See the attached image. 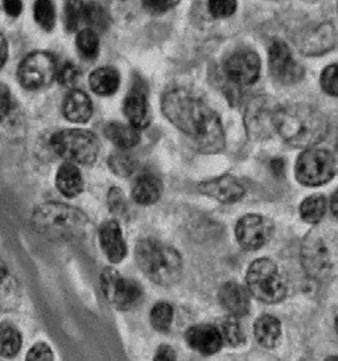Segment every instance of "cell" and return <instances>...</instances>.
Here are the masks:
<instances>
[{
	"label": "cell",
	"instance_id": "cell-6",
	"mask_svg": "<svg viewBox=\"0 0 338 361\" xmlns=\"http://www.w3.org/2000/svg\"><path fill=\"white\" fill-rule=\"evenodd\" d=\"M246 282L249 291L264 303H279L287 295V281L274 261L256 259L249 267Z\"/></svg>",
	"mask_w": 338,
	"mask_h": 361
},
{
	"label": "cell",
	"instance_id": "cell-17",
	"mask_svg": "<svg viewBox=\"0 0 338 361\" xmlns=\"http://www.w3.org/2000/svg\"><path fill=\"white\" fill-rule=\"evenodd\" d=\"M99 244L110 262L119 264L127 255L126 241L120 225L116 221H106L99 228Z\"/></svg>",
	"mask_w": 338,
	"mask_h": 361
},
{
	"label": "cell",
	"instance_id": "cell-37",
	"mask_svg": "<svg viewBox=\"0 0 338 361\" xmlns=\"http://www.w3.org/2000/svg\"><path fill=\"white\" fill-rule=\"evenodd\" d=\"M211 15L215 18H229L237 10V0H208Z\"/></svg>",
	"mask_w": 338,
	"mask_h": 361
},
{
	"label": "cell",
	"instance_id": "cell-35",
	"mask_svg": "<svg viewBox=\"0 0 338 361\" xmlns=\"http://www.w3.org/2000/svg\"><path fill=\"white\" fill-rule=\"evenodd\" d=\"M220 331H221L222 339L229 343L230 345H241L244 340L241 324L235 317H230L223 320Z\"/></svg>",
	"mask_w": 338,
	"mask_h": 361
},
{
	"label": "cell",
	"instance_id": "cell-32",
	"mask_svg": "<svg viewBox=\"0 0 338 361\" xmlns=\"http://www.w3.org/2000/svg\"><path fill=\"white\" fill-rule=\"evenodd\" d=\"M77 48L84 59H94L99 51L98 33L90 28L82 30L77 36Z\"/></svg>",
	"mask_w": 338,
	"mask_h": 361
},
{
	"label": "cell",
	"instance_id": "cell-30",
	"mask_svg": "<svg viewBox=\"0 0 338 361\" xmlns=\"http://www.w3.org/2000/svg\"><path fill=\"white\" fill-rule=\"evenodd\" d=\"M35 20L45 31H51L56 22V11L52 0H36L33 7Z\"/></svg>",
	"mask_w": 338,
	"mask_h": 361
},
{
	"label": "cell",
	"instance_id": "cell-18",
	"mask_svg": "<svg viewBox=\"0 0 338 361\" xmlns=\"http://www.w3.org/2000/svg\"><path fill=\"white\" fill-rule=\"evenodd\" d=\"M218 299L222 307L235 318L244 317L250 311V297L247 290L235 282L225 283L220 290Z\"/></svg>",
	"mask_w": 338,
	"mask_h": 361
},
{
	"label": "cell",
	"instance_id": "cell-38",
	"mask_svg": "<svg viewBox=\"0 0 338 361\" xmlns=\"http://www.w3.org/2000/svg\"><path fill=\"white\" fill-rule=\"evenodd\" d=\"M56 78L63 86H73L80 78V69L74 64L66 63L60 69H57Z\"/></svg>",
	"mask_w": 338,
	"mask_h": 361
},
{
	"label": "cell",
	"instance_id": "cell-40",
	"mask_svg": "<svg viewBox=\"0 0 338 361\" xmlns=\"http://www.w3.org/2000/svg\"><path fill=\"white\" fill-rule=\"evenodd\" d=\"M142 3L148 12L160 15L168 11L169 8L175 4V0H142Z\"/></svg>",
	"mask_w": 338,
	"mask_h": 361
},
{
	"label": "cell",
	"instance_id": "cell-36",
	"mask_svg": "<svg viewBox=\"0 0 338 361\" xmlns=\"http://www.w3.org/2000/svg\"><path fill=\"white\" fill-rule=\"evenodd\" d=\"M321 87L330 96L338 97V64L329 65L321 75Z\"/></svg>",
	"mask_w": 338,
	"mask_h": 361
},
{
	"label": "cell",
	"instance_id": "cell-28",
	"mask_svg": "<svg viewBox=\"0 0 338 361\" xmlns=\"http://www.w3.org/2000/svg\"><path fill=\"white\" fill-rule=\"evenodd\" d=\"M21 348V335L16 327L0 324V356L13 357Z\"/></svg>",
	"mask_w": 338,
	"mask_h": 361
},
{
	"label": "cell",
	"instance_id": "cell-12",
	"mask_svg": "<svg viewBox=\"0 0 338 361\" xmlns=\"http://www.w3.org/2000/svg\"><path fill=\"white\" fill-rule=\"evenodd\" d=\"M273 234V225L259 214H247L235 226L238 244L246 250H258L263 246Z\"/></svg>",
	"mask_w": 338,
	"mask_h": 361
},
{
	"label": "cell",
	"instance_id": "cell-14",
	"mask_svg": "<svg viewBox=\"0 0 338 361\" xmlns=\"http://www.w3.org/2000/svg\"><path fill=\"white\" fill-rule=\"evenodd\" d=\"M279 107H274L265 101H256L246 111V128L247 134L254 139L270 137L274 131L275 119Z\"/></svg>",
	"mask_w": 338,
	"mask_h": 361
},
{
	"label": "cell",
	"instance_id": "cell-41",
	"mask_svg": "<svg viewBox=\"0 0 338 361\" xmlns=\"http://www.w3.org/2000/svg\"><path fill=\"white\" fill-rule=\"evenodd\" d=\"M11 104H12V99H11L10 89L3 82H0V122L4 121L10 114Z\"/></svg>",
	"mask_w": 338,
	"mask_h": 361
},
{
	"label": "cell",
	"instance_id": "cell-39",
	"mask_svg": "<svg viewBox=\"0 0 338 361\" xmlns=\"http://www.w3.org/2000/svg\"><path fill=\"white\" fill-rule=\"evenodd\" d=\"M27 359L28 360H53L54 355H53L52 350L46 344L37 343L28 352Z\"/></svg>",
	"mask_w": 338,
	"mask_h": 361
},
{
	"label": "cell",
	"instance_id": "cell-22",
	"mask_svg": "<svg viewBox=\"0 0 338 361\" xmlns=\"http://www.w3.org/2000/svg\"><path fill=\"white\" fill-rule=\"evenodd\" d=\"M56 185L61 195L66 197H75L84 190V179L77 166L70 161L63 163L57 171Z\"/></svg>",
	"mask_w": 338,
	"mask_h": 361
},
{
	"label": "cell",
	"instance_id": "cell-11",
	"mask_svg": "<svg viewBox=\"0 0 338 361\" xmlns=\"http://www.w3.org/2000/svg\"><path fill=\"white\" fill-rule=\"evenodd\" d=\"M268 63L271 75L280 84L292 85L299 82L304 75V69L296 61L288 45L283 42L277 40L271 44Z\"/></svg>",
	"mask_w": 338,
	"mask_h": 361
},
{
	"label": "cell",
	"instance_id": "cell-47",
	"mask_svg": "<svg viewBox=\"0 0 338 361\" xmlns=\"http://www.w3.org/2000/svg\"><path fill=\"white\" fill-rule=\"evenodd\" d=\"M330 207H332V212L334 213V216L338 219V191L332 196Z\"/></svg>",
	"mask_w": 338,
	"mask_h": 361
},
{
	"label": "cell",
	"instance_id": "cell-21",
	"mask_svg": "<svg viewBox=\"0 0 338 361\" xmlns=\"http://www.w3.org/2000/svg\"><path fill=\"white\" fill-rule=\"evenodd\" d=\"M21 299L20 285L0 259V311H11L19 306Z\"/></svg>",
	"mask_w": 338,
	"mask_h": 361
},
{
	"label": "cell",
	"instance_id": "cell-7",
	"mask_svg": "<svg viewBox=\"0 0 338 361\" xmlns=\"http://www.w3.org/2000/svg\"><path fill=\"white\" fill-rule=\"evenodd\" d=\"M51 143L61 158L74 164L94 163L101 147L94 134L82 128L61 130L53 135Z\"/></svg>",
	"mask_w": 338,
	"mask_h": 361
},
{
	"label": "cell",
	"instance_id": "cell-4",
	"mask_svg": "<svg viewBox=\"0 0 338 361\" xmlns=\"http://www.w3.org/2000/svg\"><path fill=\"white\" fill-rule=\"evenodd\" d=\"M135 257L140 270L152 282L160 286H172L179 282L182 259L173 247L156 240H142L137 243Z\"/></svg>",
	"mask_w": 338,
	"mask_h": 361
},
{
	"label": "cell",
	"instance_id": "cell-29",
	"mask_svg": "<svg viewBox=\"0 0 338 361\" xmlns=\"http://www.w3.org/2000/svg\"><path fill=\"white\" fill-rule=\"evenodd\" d=\"M84 23L87 24V28L93 30L94 32L105 31L108 24V16L105 8L98 3H87L84 4Z\"/></svg>",
	"mask_w": 338,
	"mask_h": 361
},
{
	"label": "cell",
	"instance_id": "cell-45",
	"mask_svg": "<svg viewBox=\"0 0 338 361\" xmlns=\"http://www.w3.org/2000/svg\"><path fill=\"white\" fill-rule=\"evenodd\" d=\"M8 56V44L6 40V36L0 31V69L4 66Z\"/></svg>",
	"mask_w": 338,
	"mask_h": 361
},
{
	"label": "cell",
	"instance_id": "cell-27",
	"mask_svg": "<svg viewBox=\"0 0 338 361\" xmlns=\"http://www.w3.org/2000/svg\"><path fill=\"white\" fill-rule=\"evenodd\" d=\"M327 207V199L324 196L321 195L309 196L300 205V216L306 223H320L325 216Z\"/></svg>",
	"mask_w": 338,
	"mask_h": 361
},
{
	"label": "cell",
	"instance_id": "cell-19",
	"mask_svg": "<svg viewBox=\"0 0 338 361\" xmlns=\"http://www.w3.org/2000/svg\"><path fill=\"white\" fill-rule=\"evenodd\" d=\"M123 111L126 114L127 119L130 121V125H132L134 128H148L151 117H149L147 96L140 86H134V89L128 93L123 104Z\"/></svg>",
	"mask_w": 338,
	"mask_h": 361
},
{
	"label": "cell",
	"instance_id": "cell-33",
	"mask_svg": "<svg viewBox=\"0 0 338 361\" xmlns=\"http://www.w3.org/2000/svg\"><path fill=\"white\" fill-rule=\"evenodd\" d=\"M108 167L118 176L127 178L137 169V161L126 152H115L108 158Z\"/></svg>",
	"mask_w": 338,
	"mask_h": 361
},
{
	"label": "cell",
	"instance_id": "cell-26",
	"mask_svg": "<svg viewBox=\"0 0 338 361\" xmlns=\"http://www.w3.org/2000/svg\"><path fill=\"white\" fill-rule=\"evenodd\" d=\"M119 73L114 68H98L90 75L89 84L92 90L98 96H113L119 87Z\"/></svg>",
	"mask_w": 338,
	"mask_h": 361
},
{
	"label": "cell",
	"instance_id": "cell-1",
	"mask_svg": "<svg viewBox=\"0 0 338 361\" xmlns=\"http://www.w3.org/2000/svg\"><path fill=\"white\" fill-rule=\"evenodd\" d=\"M161 110L169 122L192 139L202 152L217 154L225 149L221 119L200 98L184 89H173L163 96Z\"/></svg>",
	"mask_w": 338,
	"mask_h": 361
},
{
	"label": "cell",
	"instance_id": "cell-20",
	"mask_svg": "<svg viewBox=\"0 0 338 361\" xmlns=\"http://www.w3.org/2000/svg\"><path fill=\"white\" fill-rule=\"evenodd\" d=\"M65 118L73 123H86L93 114V104L82 90H72L63 101Z\"/></svg>",
	"mask_w": 338,
	"mask_h": 361
},
{
	"label": "cell",
	"instance_id": "cell-34",
	"mask_svg": "<svg viewBox=\"0 0 338 361\" xmlns=\"http://www.w3.org/2000/svg\"><path fill=\"white\" fill-rule=\"evenodd\" d=\"M84 4L81 0H68L65 6L63 20L68 31H75L81 23H84Z\"/></svg>",
	"mask_w": 338,
	"mask_h": 361
},
{
	"label": "cell",
	"instance_id": "cell-15",
	"mask_svg": "<svg viewBox=\"0 0 338 361\" xmlns=\"http://www.w3.org/2000/svg\"><path fill=\"white\" fill-rule=\"evenodd\" d=\"M201 193L208 195L213 199L225 204L241 200L244 195V188L239 181L232 175H222L220 178L205 180L199 185Z\"/></svg>",
	"mask_w": 338,
	"mask_h": 361
},
{
	"label": "cell",
	"instance_id": "cell-3",
	"mask_svg": "<svg viewBox=\"0 0 338 361\" xmlns=\"http://www.w3.org/2000/svg\"><path fill=\"white\" fill-rule=\"evenodd\" d=\"M32 226L39 234L54 241H77L86 235L89 219L80 209L61 204L45 202L32 214Z\"/></svg>",
	"mask_w": 338,
	"mask_h": 361
},
{
	"label": "cell",
	"instance_id": "cell-44",
	"mask_svg": "<svg viewBox=\"0 0 338 361\" xmlns=\"http://www.w3.org/2000/svg\"><path fill=\"white\" fill-rule=\"evenodd\" d=\"M155 357H156V360H175L176 352L172 350L169 345H161Z\"/></svg>",
	"mask_w": 338,
	"mask_h": 361
},
{
	"label": "cell",
	"instance_id": "cell-5",
	"mask_svg": "<svg viewBox=\"0 0 338 361\" xmlns=\"http://www.w3.org/2000/svg\"><path fill=\"white\" fill-rule=\"evenodd\" d=\"M301 261L308 276L324 282L338 267V235L327 228H316L306 234L301 245Z\"/></svg>",
	"mask_w": 338,
	"mask_h": 361
},
{
	"label": "cell",
	"instance_id": "cell-16",
	"mask_svg": "<svg viewBox=\"0 0 338 361\" xmlns=\"http://www.w3.org/2000/svg\"><path fill=\"white\" fill-rule=\"evenodd\" d=\"M187 341L190 348H193L201 355L209 356L214 355L222 347L221 331L211 324H197L188 329Z\"/></svg>",
	"mask_w": 338,
	"mask_h": 361
},
{
	"label": "cell",
	"instance_id": "cell-8",
	"mask_svg": "<svg viewBox=\"0 0 338 361\" xmlns=\"http://www.w3.org/2000/svg\"><path fill=\"white\" fill-rule=\"evenodd\" d=\"M296 179L306 187H318L332 180L336 173L334 157L323 149H306L296 161Z\"/></svg>",
	"mask_w": 338,
	"mask_h": 361
},
{
	"label": "cell",
	"instance_id": "cell-24",
	"mask_svg": "<svg viewBox=\"0 0 338 361\" xmlns=\"http://www.w3.org/2000/svg\"><path fill=\"white\" fill-rule=\"evenodd\" d=\"M256 341L264 348H274L282 336V324L273 315H262L254 326Z\"/></svg>",
	"mask_w": 338,
	"mask_h": 361
},
{
	"label": "cell",
	"instance_id": "cell-23",
	"mask_svg": "<svg viewBox=\"0 0 338 361\" xmlns=\"http://www.w3.org/2000/svg\"><path fill=\"white\" fill-rule=\"evenodd\" d=\"M163 193L161 180L152 173L140 176L132 188V197L140 205H151L158 202Z\"/></svg>",
	"mask_w": 338,
	"mask_h": 361
},
{
	"label": "cell",
	"instance_id": "cell-31",
	"mask_svg": "<svg viewBox=\"0 0 338 361\" xmlns=\"http://www.w3.org/2000/svg\"><path fill=\"white\" fill-rule=\"evenodd\" d=\"M173 320V308L165 302L155 305L151 310V324L158 332H168Z\"/></svg>",
	"mask_w": 338,
	"mask_h": 361
},
{
	"label": "cell",
	"instance_id": "cell-43",
	"mask_svg": "<svg viewBox=\"0 0 338 361\" xmlns=\"http://www.w3.org/2000/svg\"><path fill=\"white\" fill-rule=\"evenodd\" d=\"M3 8L8 16H19L23 11V1L21 0H4Z\"/></svg>",
	"mask_w": 338,
	"mask_h": 361
},
{
	"label": "cell",
	"instance_id": "cell-48",
	"mask_svg": "<svg viewBox=\"0 0 338 361\" xmlns=\"http://www.w3.org/2000/svg\"><path fill=\"white\" fill-rule=\"evenodd\" d=\"M336 331H337V334H338V318L336 319Z\"/></svg>",
	"mask_w": 338,
	"mask_h": 361
},
{
	"label": "cell",
	"instance_id": "cell-13",
	"mask_svg": "<svg viewBox=\"0 0 338 361\" xmlns=\"http://www.w3.org/2000/svg\"><path fill=\"white\" fill-rule=\"evenodd\" d=\"M225 72L238 85H251L261 75V60L253 51H238L225 63Z\"/></svg>",
	"mask_w": 338,
	"mask_h": 361
},
{
	"label": "cell",
	"instance_id": "cell-10",
	"mask_svg": "<svg viewBox=\"0 0 338 361\" xmlns=\"http://www.w3.org/2000/svg\"><path fill=\"white\" fill-rule=\"evenodd\" d=\"M57 64L52 54L35 52L25 57L19 66V81L30 90L42 89L49 85L57 75Z\"/></svg>",
	"mask_w": 338,
	"mask_h": 361
},
{
	"label": "cell",
	"instance_id": "cell-42",
	"mask_svg": "<svg viewBox=\"0 0 338 361\" xmlns=\"http://www.w3.org/2000/svg\"><path fill=\"white\" fill-rule=\"evenodd\" d=\"M108 204H110V208L115 212H120L125 207V199H123V195L120 190L118 188H113L110 193H108Z\"/></svg>",
	"mask_w": 338,
	"mask_h": 361
},
{
	"label": "cell",
	"instance_id": "cell-9",
	"mask_svg": "<svg viewBox=\"0 0 338 361\" xmlns=\"http://www.w3.org/2000/svg\"><path fill=\"white\" fill-rule=\"evenodd\" d=\"M101 288L106 299L118 310H130L142 299V288L137 282L127 279L113 267H107L101 274Z\"/></svg>",
	"mask_w": 338,
	"mask_h": 361
},
{
	"label": "cell",
	"instance_id": "cell-46",
	"mask_svg": "<svg viewBox=\"0 0 338 361\" xmlns=\"http://www.w3.org/2000/svg\"><path fill=\"white\" fill-rule=\"evenodd\" d=\"M271 169H273V172L276 176H282L284 173V161H283V159L276 158V159L271 161Z\"/></svg>",
	"mask_w": 338,
	"mask_h": 361
},
{
	"label": "cell",
	"instance_id": "cell-25",
	"mask_svg": "<svg viewBox=\"0 0 338 361\" xmlns=\"http://www.w3.org/2000/svg\"><path fill=\"white\" fill-rule=\"evenodd\" d=\"M105 135L116 147L122 149H132L140 142L139 128L120 122L108 123L105 128Z\"/></svg>",
	"mask_w": 338,
	"mask_h": 361
},
{
	"label": "cell",
	"instance_id": "cell-2",
	"mask_svg": "<svg viewBox=\"0 0 338 361\" xmlns=\"http://www.w3.org/2000/svg\"><path fill=\"white\" fill-rule=\"evenodd\" d=\"M277 134L289 146L309 149L327 137V118L320 111L304 105L279 107L275 119Z\"/></svg>",
	"mask_w": 338,
	"mask_h": 361
}]
</instances>
